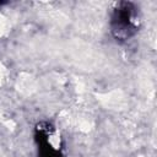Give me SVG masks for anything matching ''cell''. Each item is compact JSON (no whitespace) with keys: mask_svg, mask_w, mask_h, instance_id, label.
Instances as JSON below:
<instances>
[{"mask_svg":"<svg viewBox=\"0 0 157 157\" xmlns=\"http://www.w3.org/2000/svg\"><path fill=\"white\" fill-rule=\"evenodd\" d=\"M140 27L139 9L131 1H120L115 5L110 16V32L119 42L132 38Z\"/></svg>","mask_w":157,"mask_h":157,"instance_id":"6da1fadb","label":"cell"},{"mask_svg":"<svg viewBox=\"0 0 157 157\" xmlns=\"http://www.w3.org/2000/svg\"><path fill=\"white\" fill-rule=\"evenodd\" d=\"M53 131L54 126L48 121H42L36 125L34 140L38 146V157H64L60 150L54 148L49 144V136Z\"/></svg>","mask_w":157,"mask_h":157,"instance_id":"7a4b0ae2","label":"cell"}]
</instances>
